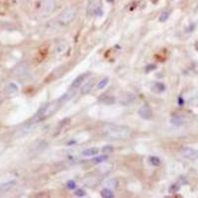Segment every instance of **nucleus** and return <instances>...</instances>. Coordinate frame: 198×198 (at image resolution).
I'll return each mask as SVG.
<instances>
[{
  "instance_id": "1",
  "label": "nucleus",
  "mask_w": 198,
  "mask_h": 198,
  "mask_svg": "<svg viewBox=\"0 0 198 198\" xmlns=\"http://www.w3.org/2000/svg\"><path fill=\"white\" fill-rule=\"evenodd\" d=\"M104 136L110 140H125L131 135V130L128 127L115 124H106L102 129Z\"/></svg>"
},
{
  "instance_id": "2",
  "label": "nucleus",
  "mask_w": 198,
  "mask_h": 198,
  "mask_svg": "<svg viewBox=\"0 0 198 198\" xmlns=\"http://www.w3.org/2000/svg\"><path fill=\"white\" fill-rule=\"evenodd\" d=\"M61 102L62 101L61 100V98H59L58 100H56V101H54L51 103H49V104L46 105L45 107H43L42 109L39 111V113H38L37 116H36L37 122L45 120V119L51 117L53 114H55L56 111L59 110V106H61Z\"/></svg>"
},
{
  "instance_id": "3",
  "label": "nucleus",
  "mask_w": 198,
  "mask_h": 198,
  "mask_svg": "<svg viewBox=\"0 0 198 198\" xmlns=\"http://www.w3.org/2000/svg\"><path fill=\"white\" fill-rule=\"evenodd\" d=\"M76 13H77V10L75 9L74 7H69L66 8V9H64V11L59 15L56 20H58L59 25L66 26L74 20V17L76 16Z\"/></svg>"
},
{
  "instance_id": "4",
  "label": "nucleus",
  "mask_w": 198,
  "mask_h": 198,
  "mask_svg": "<svg viewBox=\"0 0 198 198\" xmlns=\"http://www.w3.org/2000/svg\"><path fill=\"white\" fill-rule=\"evenodd\" d=\"M56 9V1L55 0H44L41 6V16L42 17H49Z\"/></svg>"
},
{
  "instance_id": "5",
  "label": "nucleus",
  "mask_w": 198,
  "mask_h": 198,
  "mask_svg": "<svg viewBox=\"0 0 198 198\" xmlns=\"http://www.w3.org/2000/svg\"><path fill=\"white\" fill-rule=\"evenodd\" d=\"M181 154L184 158L191 159V161H195V159H198V151L195 150L193 148H189V147H184L180 150Z\"/></svg>"
},
{
  "instance_id": "6",
  "label": "nucleus",
  "mask_w": 198,
  "mask_h": 198,
  "mask_svg": "<svg viewBox=\"0 0 198 198\" xmlns=\"http://www.w3.org/2000/svg\"><path fill=\"white\" fill-rule=\"evenodd\" d=\"M138 114H139L140 117L143 118L144 120H151V119L153 118V111H152V109L148 104H144L139 109V111H138Z\"/></svg>"
},
{
  "instance_id": "7",
  "label": "nucleus",
  "mask_w": 198,
  "mask_h": 198,
  "mask_svg": "<svg viewBox=\"0 0 198 198\" xmlns=\"http://www.w3.org/2000/svg\"><path fill=\"white\" fill-rule=\"evenodd\" d=\"M87 76H88V74H82L78 75V76L75 78L74 81H72L71 88H74V89L78 88L83 82H84V80L87 78Z\"/></svg>"
},
{
  "instance_id": "8",
  "label": "nucleus",
  "mask_w": 198,
  "mask_h": 198,
  "mask_svg": "<svg viewBox=\"0 0 198 198\" xmlns=\"http://www.w3.org/2000/svg\"><path fill=\"white\" fill-rule=\"evenodd\" d=\"M101 0H88L87 4V12L94 14V12L99 8V4Z\"/></svg>"
},
{
  "instance_id": "9",
  "label": "nucleus",
  "mask_w": 198,
  "mask_h": 198,
  "mask_svg": "<svg viewBox=\"0 0 198 198\" xmlns=\"http://www.w3.org/2000/svg\"><path fill=\"white\" fill-rule=\"evenodd\" d=\"M15 184H16L15 180L7 181V182L0 184V193H5V192H8L9 190H11L13 187L15 186Z\"/></svg>"
},
{
  "instance_id": "10",
  "label": "nucleus",
  "mask_w": 198,
  "mask_h": 198,
  "mask_svg": "<svg viewBox=\"0 0 198 198\" xmlns=\"http://www.w3.org/2000/svg\"><path fill=\"white\" fill-rule=\"evenodd\" d=\"M94 84H95V80H94L93 78L89 79L87 82L84 83L83 87L81 88V93H82V94H88L89 92L92 90V88H93Z\"/></svg>"
},
{
  "instance_id": "11",
  "label": "nucleus",
  "mask_w": 198,
  "mask_h": 198,
  "mask_svg": "<svg viewBox=\"0 0 198 198\" xmlns=\"http://www.w3.org/2000/svg\"><path fill=\"white\" fill-rule=\"evenodd\" d=\"M48 144L46 141H43V140H39L37 141V142H35V144L32 147H33V149H35L36 151H41V150H44V149L47 148Z\"/></svg>"
},
{
  "instance_id": "12",
  "label": "nucleus",
  "mask_w": 198,
  "mask_h": 198,
  "mask_svg": "<svg viewBox=\"0 0 198 198\" xmlns=\"http://www.w3.org/2000/svg\"><path fill=\"white\" fill-rule=\"evenodd\" d=\"M99 101L104 103V104H113L114 102H115V97L114 96H111V95H103L101 97H99Z\"/></svg>"
},
{
  "instance_id": "13",
  "label": "nucleus",
  "mask_w": 198,
  "mask_h": 198,
  "mask_svg": "<svg viewBox=\"0 0 198 198\" xmlns=\"http://www.w3.org/2000/svg\"><path fill=\"white\" fill-rule=\"evenodd\" d=\"M99 153V149L97 148H90V149H87V150L83 151L82 152V154L85 157H92V156H95Z\"/></svg>"
},
{
  "instance_id": "14",
  "label": "nucleus",
  "mask_w": 198,
  "mask_h": 198,
  "mask_svg": "<svg viewBox=\"0 0 198 198\" xmlns=\"http://www.w3.org/2000/svg\"><path fill=\"white\" fill-rule=\"evenodd\" d=\"M135 100V95H132V94H126L124 95L123 98L121 99V103L124 105H128L130 103H132Z\"/></svg>"
},
{
  "instance_id": "15",
  "label": "nucleus",
  "mask_w": 198,
  "mask_h": 198,
  "mask_svg": "<svg viewBox=\"0 0 198 198\" xmlns=\"http://www.w3.org/2000/svg\"><path fill=\"white\" fill-rule=\"evenodd\" d=\"M152 90L154 92H162L165 90V85L162 82H157L156 84L153 86Z\"/></svg>"
},
{
  "instance_id": "16",
  "label": "nucleus",
  "mask_w": 198,
  "mask_h": 198,
  "mask_svg": "<svg viewBox=\"0 0 198 198\" xmlns=\"http://www.w3.org/2000/svg\"><path fill=\"white\" fill-rule=\"evenodd\" d=\"M74 90H75L74 88H71L69 92H66V93L64 94V95L61 98V101L64 102V101H66V100H69L70 98H72V97L74 96V94H75V91Z\"/></svg>"
},
{
  "instance_id": "17",
  "label": "nucleus",
  "mask_w": 198,
  "mask_h": 198,
  "mask_svg": "<svg viewBox=\"0 0 198 198\" xmlns=\"http://www.w3.org/2000/svg\"><path fill=\"white\" fill-rule=\"evenodd\" d=\"M101 196L104 197V198H113L114 194H113V192L111 191L109 188H104L101 191Z\"/></svg>"
},
{
  "instance_id": "18",
  "label": "nucleus",
  "mask_w": 198,
  "mask_h": 198,
  "mask_svg": "<svg viewBox=\"0 0 198 198\" xmlns=\"http://www.w3.org/2000/svg\"><path fill=\"white\" fill-rule=\"evenodd\" d=\"M107 159H108V154H102V156L97 157V158L93 159H92V162H93L94 164H101V162L107 161Z\"/></svg>"
},
{
  "instance_id": "19",
  "label": "nucleus",
  "mask_w": 198,
  "mask_h": 198,
  "mask_svg": "<svg viewBox=\"0 0 198 198\" xmlns=\"http://www.w3.org/2000/svg\"><path fill=\"white\" fill-rule=\"evenodd\" d=\"M108 82H109V79H108L107 77H104L103 79H101L98 83H97V88H98V89H103L104 87H106V86H107Z\"/></svg>"
},
{
  "instance_id": "20",
  "label": "nucleus",
  "mask_w": 198,
  "mask_h": 198,
  "mask_svg": "<svg viewBox=\"0 0 198 198\" xmlns=\"http://www.w3.org/2000/svg\"><path fill=\"white\" fill-rule=\"evenodd\" d=\"M169 15H170V12L169 11L162 12V14H161V16H159V22H165V21H167V19H169Z\"/></svg>"
},
{
  "instance_id": "21",
  "label": "nucleus",
  "mask_w": 198,
  "mask_h": 198,
  "mask_svg": "<svg viewBox=\"0 0 198 198\" xmlns=\"http://www.w3.org/2000/svg\"><path fill=\"white\" fill-rule=\"evenodd\" d=\"M150 162H151V164L154 165V167H159V165L161 164V159H159L158 157H151Z\"/></svg>"
},
{
  "instance_id": "22",
  "label": "nucleus",
  "mask_w": 198,
  "mask_h": 198,
  "mask_svg": "<svg viewBox=\"0 0 198 198\" xmlns=\"http://www.w3.org/2000/svg\"><path fill=\"white\" fill-rule=\"evenodd\" d=\"M172 123L173 125H176V126H180L184 123V120L181 117H174L172 119Z\"/></svg>"
},
{
  "instance_id": "23",
  "label": "nucleus",
  "mask_w": 198,
  "mask_h": 198,
  "mask_svg": "<svg viewBox=\"0 0 198 198\" xmlns=\"http://www.w3.org/2000/svg\"><path fill=\"white\" fill-rule=\"evenodd\" d=\"M179 189H180L179 184H172L169 188V193H175V192H177Z\"/></svg>"
},
{
  "instance_id": "24",
  "label": "nucleus",
  "mask_w": 198,
  "mask_h": 198,
  "mask_svg": "<svg viewBox=\"0 0 198 198\" xmlns=\"http://www.w3.org/2000/svg\"><path fill=\"white\" fill-rule=\"evenodd\" d=\"M113 151H114L113 147H111V146H105V147H103L102 150H101L102 153L105 154H109L112 153Z\"/></svg>"
},
{
  "instance_id": "25",
  "label": "nucleus",
  "mask_w": 198,
  "mask_h": 198,
  "mask_svg": "<svg viewBox=\"0 0 198 198\" xmlns=\"http://www.w3.org/2000/svg\"><path fill=\"white\" fill-rule=\"evenodd\" d=\"M7 90L9 92H16L18 90V87L15 83H9V85L7 86Z\"/></svg>"
},
{
  "instance_id": "26",
  "label": "nucleus",
  "mask_w": 198,
  "mask_h": 198,
  "mask_svg": "<svg viewBox=\"0 0 198 198\" xmlns=\"http://www.w3.org/2000/svg\"><path fill=\"white\" fill-rule=\"evenodd\" d=\"M117 185H118V181L116 179H109L107 181L108 187H113V188H115V187H117Z\"/></svg>"
},
{
  "instance_id": "27",
  "label": "nucleus",
  "mask_w": 198,
  "mask_h": 198,
  "mask_svg": "<svg viewBox=\"0 0 198 198\" xmlns=\"http://www.w3.org/2000/svg\"><path fill=\"white\" fill-rule=\"evenodd\" d=\"M157 69L156 64H149V66H146V72H151Z\"/></svg>"
},
{
  "instance_id": "28",
  "label": "nucleus",
  "mask_w": 198,
  "mask_h": 198,
  "mask_svg": "<svg viewBox=\"0 0 198 198\" xmlns=\"http://www.w3.org/2000/svg\"><path fill=\"white\" fill-rule=\"evenodd\" d=\"M67 188L69 189H74L75 188V186H76V184H75V182L74 180H69V182H67Z\"/></svg>"
},
{
  "instance_id": "29",
  "label": "nucleus",
  "mask_w": 198,
  "mask_h": 198,
  "mask_svg": "<svg viewBox=\"0 0 198 198\" xmlns=\"http://www.w3.org/2000/svg\"><path fill=\"white\" fill-rule=\"evenodd\" d=\"M85 191L84 190H82V189H77L76 191H75V195L76 196H79V197H83V196H85Z\"/></svg>"
},
{
  "instance_id": "30",
  "label": "nucleus",
  "mask_w": 198,
  "mask_h": 198,
  "mask_svg": "<svg viewBox=\"0 0 198 198\" xmlns=\"http://www.w3.org/2000/svg\"><path fill=\"white\" fill-rule=\"evenodd\" d=\"M183 103H184L183 99L181 98V97H179V98H178V104H179V105H183Z\"/></svg>"
},
{
  "instance_id": "31",
  "label": "nucleus",
  "mask_w": 198,
  "mask_h": 198,
  "mask_svg": "<svg viewBox=\"0 0 198 198\" xmlns=\"http://www.w3.org/2000/svg\"><path fill=\"white\" fill-rule=\"evenodd\" d=\"M22 1H24V2H28V1H30V0H22Z\"/></svg>"
}]
</instances>
